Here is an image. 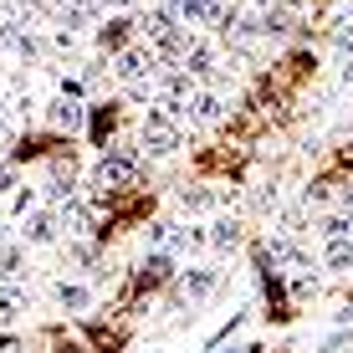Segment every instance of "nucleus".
Instances as JSON below:
<instances>
[{
  "mask_svg": "<svg viewBox=\"0 0 353 353\" xmlns=\"http://www.w3.org/2000/svg\"><path fill=\"white\" fill-rule=\"evenodd\" d=\"M0 97H6V88H0Z\"/></svg>",
  "mask_w": 353,
  "mask_h": 353,
  "instance_id": "obj_38",
  "label": "nucleus"
},
{
  "mask_svg": "<svg viewBox=\"0 0 353 353\" xmlns=\"http://www.w3.org/2000/svg\"><path fill=\"white\" fill-rule=\"evenodd\" d=\"M10 210H16L21 221H26V215L36 210V190H16V200H10Z\"/></svg>",
  "mask_w": 353,
  "mask_h": 353,
  "instance_id": "obj_25",
  "label": "nucleus"
},
{
  "mask_svg": "<svg viewBox=\"0 0 353 353\" xmlns=\"http://www.w3.org/2000/svg\"><path fill=\"white\" fill-rule=\"evenodd\" d=\"M210 67H215V41H210V36H190V46H185V72H190V77H205Z\"/></svg>",
  "mask_w": 353,
  "mask_h": 353,
  "instance_id": "obj_11",
  "label": "nucleus"
},
{
  "mask_svg": "<svg viewBox=\"0 0 353 353\" xmlns=\"http://www.w3.org/2000/svg\"><path fill=\"white\" fill-rule=\"evenodd\" d=\"M215 205H221V190H210V185H190V190H179V210H185V215H210Z\"/></svg>",
  "mask_w": 353,
  "mask_h": 353,
  "instance_id": "obj_13",
  "label": "nucleus"
},
{
  "mask_svg": "<svg viewBox=\"0 0 353 353\" xmlns=\"http://www.w3.org/2000/svg\"><path fill=\"white\" fill-rule=\"evenodd\" d=\"M282 6H302V0H282Z\"/></svg>",
  "mask_w": 353,
  "mask_h": 353,
  "instance_id": "obj_36",
  "label": "nucleus"
},
{
  "mask_svg": "<svg viewBox=\"0 0 353 353\" xmlns=\"http://www.w3.org/2000/svg\"><path fill=\"white\" fill-rule=\"evenodd\" d=\"M338 200H343V210L353 215V185H343V194H338Z\"/></svg>",
  "mask_w": 353,
  "mask_h": 353,
  "instance_id": "obj_31",
  "label": "nucleus"
},
{
  "mask_svg": "<svg viewBox=\"0 0 353 353\" xmlns=\"http://www.w3.org/2000/svg\"><path fill=\"white\" fill-rule=\"evenodd\" d=\"M338 318H343V323H353V302H348V307H343V312H338Z\"/></svg>",
  "mask_w": 353,
  "mask_h": 353,
  "instance_id": "obj_35",
  "label": "nucleus"
},
{
  "mask_svg": "<svg viewBox=\"0 0 353 353\" xmlns=\"http://www.w3.org/2000/svg\"><path fill=\"white\" fill-rule=\"evenodd\" d=\"M215 282H221V272H215V266H190L185 282H179V297H185V302H205V297L215 292Z\"/></svg>",
  "mask_w": 353,
  "mask_h": 353,
  "instance_id": "obj_9",
  "label": "nucleus"
},
{
  "mask_svg": "<svg viewBox=\"0 0 353 353\" xmlns=\"http://www.w3.org/2000/svg\"><path fill=\"white\" fill-rule=\"evenodd\" d=\"M221 353H256V343H230V348H221Z\"/></svg>",
  "mask_w": 353,
  "mask_h": 353,
  "instance_id": "obj_32",
  "label": "nucleus"
},
{
  "mask_svg": "<svg viewBox=\"0 0 353 353\" xmlns=\"http://www.w3.org/2000/svg\"><path fill=\"white\" fill-rule=\"evenodd\" d=\"M118 77L128 82V88H139V82H154L159 77V57L149 52V46H128V52H118Z\"/></svg>",
  "mask_w": 353,
  "mask_h": 353,
  "instance_id": "obj_3",
  "label": "nucleus"
},
{
  "mask_svg": "<svg viewBox=\"0 0 353 353\" xmlns=\"http://www.w3.org/2000/svg\"><path fill=\"white\" fill-rule=\"evenodd\" d=\"M143 276H149V282H164L169 276V256H149L143 261Z\"/></svg>",
  "mask_w": 353,
  "mask_h": 353,
  "instance_id": "obj_26",
  "label": "nucleus"
},
{
  "mask_svg": "<svg viewBox=\"0 0 353 353\" xmlns=\"http://www.w3.org/2000/svg\"><path fill=\"white\" fill-rule=\"evenodd\" d=\"M159 97H164L169 108H190V97H194V77H190L185 67L164 72V77H159Z\"/></svg>",
  "mask_w": 353,
  "mask_h": 353,
  "instance_id": "obj_8",
  "label": "nucleus"
},
{
  "mask_svg": "<svg viewBox=\"0 0 353 353\" xmlns=\"http://www.w3.org/2000/svg\"><path fill=\"white\" fill-rule=\"evenodd\" d=\"M133 179H139V149H133V143H113V149L103 154V164H97V185L103 190H128Z\"/></svg>",
  "mask_w": 353,
  "mask_h": 353,
  "instance_id": "obj_2",
  "label": "nucleus"
},
{
  "mask_svg": "<svg viewBox=\"0 0 353 353\" xmlns=\"http://www.w3.org/2000/svg\"><path fill=\"white\" fill-rule=\"evenodd\" d=\"M348 230H353V215H327L323 221V241H348Z\"/></svg>",
  "mask_w": 353,
  "mask_h": 353,
  "instance_id": "obj_22",
  "label": "nucleus"
},
{
  "mask_svg": "<svg viewBox=\"0 0 353 353\" xmlns=\"http://www.w3.org/2000/svg\"><path fill=\"white\" fill-rule=\"evenodd\" d=\"M292 297H297V302H307V297H318V276H307V272H297V276H292Z\"/></svg>",
  "mask_w": 353,
  "mask_h": 353,
  "instance_id": "obj_24",
  "label": "nucleus"
},
{
  "mask_svg": "<svg viewBox=\"0 0 353 353\" xmlns=\"http://www.w3.org/2000/svg\"><path fill=\"white\" fill-rule=\"evenodd\" d=\"M323 261H327V272H338V276H348V272H353V241H327V251H323Z\"/></svg>",
  "mask_w": 353,
  "mask_h": 353,
  "instance_id": "obj_18",
  "label": "nucleus"
},
{
  "mask_svg": "<svg viewBox=\"0 0 353 353\" xmlns=\"http://www.w3.org/2000/svg\"><path fill=\"white\" fill-rule=\"evenodd\" d=\"M169 251H174V256H200V251H210V225H174Z\"/></svg>",
  "mask_w": 353,
  "mask_h": 353,
  "instance_id": "obj_7",
  "label": "nucleus"
},
{
  "mask_svg": "<svg viewBox=\"0 0 353 353\" xmlns=\"http://www.w3.org/2000/svg\"><path fill=\"white\" fill-rule=\"evenodd\" d=\"M26 312V292L21 287H0V323H16Z\"/></svg>",
  "mask_w": 353,
  "mask_h": 353,
  "instance_id": "obj_20",
  "label": "nucleus"
},
{
  "mask_svg": "<svg viewBox=\"0 0 353 353\" xmlns=\"http://www.w3.org/2000/svg\"><path fill=\"white\" fill-rule=\"evenodd\" d=\"M333 46H338V57H348V62H353V21H338Z\"/></svg>",
  "mask_w": 353,
  "mask_h": 353,
  "instance_id": "obj_23",
  "label": "nucleus"
},
{
  "mask_svg": "<svg viewBox=\"0 0 353 353\" xmlns=\"http://www.w3.org/2000/svg\"><path fill=\"white\" fill-rule=\"evenodd\" d=\"M21 36H26V31H21V16L6 6V10H0V46H16Z\"/></svg>",
  "mask_w": 353,
  "mask_h": 353,
  "instance_id": "obj_21",
  "label": "nucleus"
},
{
  "mask_svg": "<svg viewBox=\"0 0 353 353\" xmlns=\"http://www.w3.org/2000/svg\"><path fill=\"white\" fill-rule=\"evenodd\" d=\"M221 0H179V26H215Z\"/></svg>",
  "mask_w": 353,
  "mask_h": 353,
  "instance_id": "obj_12",
  "label": "nucleus"
},
{
  "mask_svg": "<svg viewBox=\"0 0 353 353\" xmlns=\"http://www.w3.org/2000/svg\"><path fill=\"white\" fill-rule=\"evenodd\" d=\"M266 261H272V266H297V272H307V256H302L287 236H272V241H266Z\"/></svg>",
  "mask_w": 353,
  "mask_h": 353,
  "instance_id": "obj_14",
  "label": "nucleus"
},
{
  "mask_svg": "<svg viewBox=\"0 0 353 353\" xmlns=\"http://www.w3.org/2000/svg\"><path fill=\"white\" fill-rule=\"evenodd\" d=\"M46 123H52L57 133H82V123H88V108H82V97L57 92L52 108H46Z\"/></svg>",
  "mask_w": 353,
  "mask_h": 353,
  "instance_id": "obj_4",
  "label": "nucleus"
},
{
  "mask_svg": "<svg viewBox=\"0 0 353 353\" xmlns=\"http://www.w3.org/2000/svg\"><path fill=\"white\" fill-rule=\"evenodd\" d=\"M57 236H62V215H52V210H31L21 221V241L26 246H57Z\"/></svg>",
  "mask_w": 353,
  "mask_h": 353,
  "instance_id": "obj_5",
  "label": "nucleus"
},
{
  "mask_svg": "<svg viewBox=\"0 0 353 353\" xmlns=\"http://www.w3.org/2000/svg\"><path fill=\"white\" fill-rule=\"evenodd\" d=\"M185 118H190V108H169V103L149 108V113H143V128H139V143L154 159H169V154L179 149V123H185Z\"/></svg>",
  "mask_w": 353,
  "mask_h": 353,
  "instance_id": "obj_1",
  "label": "nucleus"
},
{
  "mask_svg": "<svg viewBox=\"0 0 353 353\" xmlns=\"http://www.w3.org/2000/svg\"><path fill=\"white\" fill-rule=\"evenodd\" d=\"M67 6H72V10H88V16H92V21H97V16H103V0H67Z\"/></svg>",
  "mask_w": 353,
  "mask_h": 353,
  "instance_id": "obj_29",
  "label": "nucleus"
},
{
  "mask_svg": "<svg viewBox=\"0 0 353 353\" xmlns=\"http://www.w3.org/2000/svg\"><path fill=\"white\" fill-rule=\"evenodd\" d=\"M128 21L123 16H113V21H103V26H97V46H108V52H128Z\"/></svg>",
  "mask_w": 353,
  "mask_h": 353,
  "instance_id": "obj_17",
  "label": "nucleus"
},
{
  "mask_svg": "<svg viewBox=\"0 0 353 353\" xmlns=\"http://www.w3.org/2000/svg\"><path fill=\"white\" fill-rule=\"evenodd\" d=\"M0 276H6V282H21V276H26V246H0Z\"/></svg>",
  "mask_w": 353,
  "mask_h": 353,
  "instance_id": "obj_19",
  "label": "nucleus"
},
{
  "mask_svg": "<svg viewBox=\"0 0 353 353\" xmlns=\"http://www.w3.org/2000/svg\"><path fill=\"white\" fill-rule=\"evenodd\" d=\"M236 246H241V221L236 215H221V221L210 225V251L225 256V251H236Z\"/></svg>",
  "mask_w": 353,
  "mask_h": 353,
  "instance_id": "obj_16",
  "label": "nucleus"
},
{
  "mask_svg": "<svg viewBox=\"0 0 353 353\" xmlns=\"http://www.w3.org/2000/svg\"><path fill=\"white\" fill-rule=\"evenodd\" d=\"M57 307L72 312V318H88V312H92V287L88 282H67V276H62V282H57Z\"/></svg>",
  "mask_w": 353,
  "mask_h": 353,
  "instance_id": "obj_6",
  "label": "nucleus"
},
{
  "mask_svg": "<svg viewBox=\"0 0 353 353\" xmlns=\"http://www.w3.org/2000/svg\"><path fill=\"white\" fill-rule=\"evenodd\" d=\"M16 57H21V62H36V57H41V41H36V36H21V41H16Z\"/></svg>",
  "mask_w": 353,
  "mask_h": 353,
  "instance_id": "obj_27",
  "label": "nucleus"
},
{
  "mask_svg": "<svg viewBox=\"0 0 353 353\" xmlns=\"http://www.w3.org/2000/svg\"><path fill=\"white\" fill-rule=\"evenodd\" d=\"M103 6H113V10H128V6H139V0H103Z\"/></svg>",
  "mask_w": 353,
  "mask_h": 353,
  "instance_id": "obj_33",
  "label": "nucleus"
},
{
  "mask_svg": "<svg viewBox=\"0 0 353 353\" xmlns=\"http://www.w3.org/2000/svg\"><path fill=\"white\" fill-rule=\"evenodd\" d=\"M0 221H6V205H0Z\"/></svg>",
  "mask_w": 353,
  "mask_h": 353,
  "instance_id": "obj_37",
  "label": "nucleus"
},
{
  "mask_svg": "<svg viewBox=\"0 0 353 353\" xmlns=\"http://www.w3.org/2000/svg\"><path fill=\"white\" fill-rule=\"evenodd\" d=\"M343 88H348V92H353V62H348V67H343Z\"/></svg>",
  "mask_w": 353,
  "mask_h": 353,
  "instance_id": "obj_34",
  "label": "nucleus"
},
{
  "mask_svg": "<svg viewBox=\"0 0 353 353\" xmlns=\"http://www.w3.org/2000/svg\"><path fill=\"white\" fill-rule=\"evenodd\" d=\"M57 215H62V230H67V236H88V230H92V210H88L82 200H62V210H57Z\"/></svg>",
  "mask_w": 353,
  "mask_h": 353,
  "instance_id": "obj_15",
  "label": "nucleus"
},
{
  "mask_svg": "<svg viewBox=\"0 0 353 353\" xmlns=\"http://www.w3.org/2000/svg\"><path fill=\"white\" fill-rule=\"evenodd\" d=\"M10 139H16V123H10V118H0V149H6Z\"/></svg>",
  "mask_w": 353,
  "mask_h": 353,
  "instance_id": "obj_30",
  "label": "nucleus"
},
{
  "mask_svg": "<svg viewBox=\"0 0 353 353\" xmlns=\"http://www.w3.org/2000/svg\"><path fill=\"white\" fill-rule=\"evenodd\" d=\"M221 118H225V97L215 88H205V92L190 97V123H221Z\"/></svg>",
  "mask_w": 353,
  "mask_h": 353,
  "instance_id": "obj_10",
  "label": "nucleus"
},
{
  "mask_svg": "<svg viewBox=\"0 0 353 353\" xmlns=\"http://www.w3.org/2000/svg\"><path fill=\"white\" fill-rule=\"evenodd\" d=\"M10 190H21V169L16 164H0V194H10Z\"/></svg>",
  "mask_w": 353,
  "mask_h": 353,
  "instance_id": "obj_28",
  "label": "nucleus"
}]
</instances>
